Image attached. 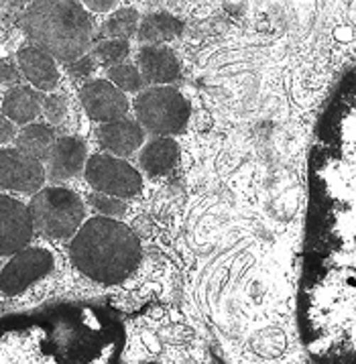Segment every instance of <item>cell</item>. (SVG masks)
<instances>
[{
	"label": "cell",
	"mask_w": 356,
	"mask_h": 364,
	"mask_svg": "<svg viewBox=\"0 0 356 364\" xmlns=\"http://www.w3.org/2000/svg\"><path fill=\"white\" fill-rule=\"evenodd\" d=\"M129 53H131V45H129L126 39H102L92 51L96 61L106 65V68L122 63L124 59L129 58Z\"/></svg>",
	"instance_id": "cell-19"
},
{
	"label": "cell",
	"mask_w": 356,
	"mask_h": 364,
	"mask_svg": "<svg viewBox=\"0 0 356 364\" xmlns=\"http://www.w3.org/2000/svg\"><path fill=\"white\" fill-rule=\"evenodd\" d=\"M98 145L108 155L114 157H131L145 143V131L133 118H119L98 127Z\"/></svg>",
	"instance_id": "cell-11"
},
{
	"label": "cell",
	"mask_w": 356,
	"mask_h": 364,
	"mask_svg": "<svg viewBox=\"0 0 356 364\" xmlns=\"http://www.w3.org/2000/svg\"><path fill=\"white\" fill-rule=\"evenodd\" d=\"M80 100L88 117L100 124L126 117L129 98L108 80H92L80 90Z\"/></svg>",
	"instance_id": "cell-9"
},
{
	"label": "cell",
	"mask_w": 356,
	"mask_h": 364,
	"mask_svg": "<svg viewBox=\"0 0 356 364\" xmlns=\"http://www.w3.org/2000/svg\"><path fill=\"white\" fill-rule=\"evenodd\" d=\"M55 267V259L45 248H23L11 257L0 271V291L4 295H21L35 283L45 279Z\"/></svg>",
	"instance_id": "cell-6"
},
{
	"label": "cell",
	"mask_w": 356,
	"mask_h": 364,
	"mask_svg": "<svg viewBox=\"0 0 356 364\" xmlns=\"http://www.w3.org/2000/svg\"><path fill=\"white\" fill-rule=\"evenodd\" d=\"M0 84H9V86L21 84V70L15 58H0Z\"/></svg>",
	"instance_id": "cell-24"
},
{
	"label": "cell",
	"mask_w": 356,
	"mask_h": 364,
	"mask_svg": "<svg viewBox=\"0 0 356 364\" xmlns=\"http://www.w3.org/2000/svg\"><path fill=\"white\" fill-rule=\"evenodd\" d=\"M35 234L29 208L18 200L0 193V257H13L29 247Z\"/></svg>",
	"instance_id": "cell-8"
},
{
	"label": "cell",
	"mask_w": 356,
	"mask_h": 364,
	"mask_svg": "<svg viewBox=\"0 0 356 364\" xmlns=\"http://www.w3.org/2000/svg\"><path fill=\"white\" fill-rule=\"evenodd\" d=\"M84 175L94 191L120 200H129L143 190V177L133 165L108 153L92 155L86 161Z\"/></svg>",
	"instance_id": "cell-5"
},
{
	"label": "cell",
	"mask_w": 356,
	"mask_h": 364,
	"mask_svg": "<svg viewBox=\"0 0 356 364\" xmlns=\"http://www.w3.org/2000/svg\"><path fill=\"white\" fill-rule=\"evenodd\" d=\"M139 21L141 16L136 13V9H119L114 15H110L104 21L102 29H100V41L102 39H126L133 37L139 29Z\"/></svg>",
	"instance_id": "cell-18"
},
{
	"label": "cell",
	"mask_w": 356,
	"mask_h": 364,
	"mask_svg": "<svg viewBox=\"0 0 356 364\" xmlns=\"http://www.w3.org/2000/svg\"><path fill=\"white\" fill-rule=\"evenodd\" d=\"M119 0H82V4L90 9V11H94V13H106V11H110L114 4H117Z\"/></svg>",
	"instance_id": "cell-26"
},
{
	"label": "cell",
	"mask_w": 356,
	"mask_h": 364,
	"mask_svg": "<svg viewBox=\"0 0 356 364\" xmlns=\"http://www.w3.org/2000/svg\"><path fill=\"white\" fill-rule=\"evenodd\" d=\"M23 29L31 43L63 63L86 55L92 43V18L77 0H31Z\"/></svg>",
	"instance_id": "cell-2"
},
{
	"label": "cell",
	"mask_w": 356,
	"mask_h": 364,
	"mask_svg": "<svg viewBox=\"0 0 356 364\" xmlns=\"http://www.w3.org/2000/svg\"><path fill=\"white\" fill-rule=\"evenodd\" d=\"M55 131L47 122H31L25 124L23 131L16 132V149L33 159L45 163L51 146L55 143Z\"/></svg>",
	"instance_id": "cell-17"
},
{
	"label": "cell",
	"mask_w": 356,
	"mask_h": 364,
	"mask_svg": "<svg viewBox=\"0 0 356 364\" xmlns=\"http://www.w3.org/2000/svg\"><path fill=\"white\" fill-rule=\"evenodd\" d=\"M2 114L13 120L15 124H31L35 118L41 114L43 106V94L33 86H13L2 96Z\"/></svg>",
	"instance_id": "cell-14"
},
{
	"label": "cell",
	"mask_w": 356,
	"mask_h": 364,
	"mask_svg": "<svg viewBox=\"0 0 356 364\" xmlns=\"http://www.w3.org/2000/svg\"><path fill=\"white\" fill-rule=\"evenodd\" d=\"M75 269L90 281L117 285L133 275L143 259V248L131 230L117 218H90L80 226L70 245Z\"/></svg>",
	"instance_id": "cell-1"
},
{
	"label": "cell",
	"mask_w": 356,
	"mask_h": 364,
	"mask_svg": "<svg viewBox=\"0 0 356 364\" xmlns=\"http://www.w3.org/2000/svg\"><path fill=\"white\" fill-rule=\"evenodd\" d=\"M108 82L114 84L120 92H141L145 86V80L139 72V68H134L131 63H119L108 68Z\"/></svg>",
	"instance_id": "cell-20"
},
{
	"label": "cell",
	"mask_w": 356,
	"mask_h": 364,
	"mask_svg": "<svg viewBox=\"0 0 356 364\" xmlns=\"http://www.w3.org/2000/svg\"><path fill=\"white\" fill-rule=\"evenodd\" d=\"M96 58L92 55V53H86V55H82L80 59H75V61H70V63H65L68 65V73L75 77V80H86L90 77L92 73L96 72Z\"/></svg>",
	"instance_id": "cell-23"
},
{
	"label": "cell",
	"mask_w": 356,
	"mask_h": 364,
	"mask_svg": "<svg viewBox=\"0 0 356 364\" xmlns=\"http://www.w3.org/2000/svg\"><path fill=\"white\" fill-rule=\"evenodd\" d=\"M27 208L35 232L55 240L74 238L86 218L82 198L68 188H43L33 193Z\"/></svg>",
	"instance_id": "cell-3"
},
{
	"label": "cell",
	"mask_w": 356,
	"mask_h": 364,
	"mask_svg": "<svg viewBox=\"0 0 356 364\" xmlns=\"http://www.w3.org/2000/svg\"><path fill=\"white\" fill-rule=\"evenodd\" d=\"M181 33H183V21L179 16L171 15L167 11H155L139 21L136 39L141 43L161 45L179 37Z\"/></svg>",
	"instance_id": "cell-16"
},
{
	"label": "cell",
	"mask_w": 356,
	"mask_h": 364,
	"mask_svg": "<svg viewBox=\"0 0 356 364\" xmlns=\"http://www.w3.org/2000/svg\"><path fill=\"white\" fill-rule=\"evenodd\" d=\"M88 161L86 143L77 136H60L45 159V177L51 183H61L77 175Z\"/></svg>",
	"instance_id": "cell-10"
},
{
	"label": "cell",
	"mask_w": 356,
	"mask_h": 364,
	"mask_svg": "<svg viewBox=\"0 0 356 364\" xmlns=\"http://www.w3.org/2000/svg\"><path fill=\"white\" fill-rule=\"evenodd\" d=\"M134 114L143 131L153 136H171L185 131L192 106L188 98L171 86L141 90L134 98Z\"/></svg>",
	"instance_id": "cell-4"
},
{
	"label": "cell",
	"mask_w": 356,
	"mask_h": 364,
	"mask_svg": "<svg viewBox=\"0 0 356 364\" xmlns=\"http://www.w3.org/2000/svg\"><path fill=\"white\" fill-rule=\"evenodd\" d=\"M136 68L145 84H173L181 75L178 55L163 45H145L136 53Z\"/></svg>",
	"instance_id": "cell-12"
},
{
	"label": "cell",
	"mask_w": 356,
	"mask_h": 364,
	"mask_svg": "<svg viewBox=\"0 0 356 364\" xmlns=\"http://www.w3.org/2000/svg\"><path fill=\"white\" fill-rule=\"evenodd\" d=\"M86 200H88V204L92 205L98 214H102L104 218H120V216L126 212V204H124L120 198L106 196V193H100V191H92Z\"/></svg>",
	"instance_id": "cell-21"
},
{
	"label": "cell",
	"mask_w": 356,
	"mask_h": 364,
	"mask_svg": "<svg viewBox=\"0 0 356 364\" xmlns=\"http://www.w3.org/2000/svg\"><path fill=\"white\" fill-rule=\"evenodd\" d=\"M18 70L25 75V80L39 92H53L60 84V72L55 65V59L47 51L39 49L37 45H25L16 53Z\"/></svg>",
	"instance_id": "cell-13"
},
{
	"label": "cell",
	"mask_w": 356,
	"mask_h": 364,
	"mask_svg": "<svg viewBox=\"0 0 356 364\" xmlns=\"http://www.w3.org/2000/svg\"><path fill=\"white\" fill-rule=\"evenodd\" d=\"M41 114L47 118V124H51V127L61 124L65 114H68V96H63V94H53V92L43 96Z\"/></svg>",
	"instance_id": "cell-22"
},
{
	"label": "cell",
	"mask_w": 356,
	"mask_h": 364,
	"mask_svg": "<svg viewBox=\"0 0 356 364\" xmlns=\"http://www.w3.org/2000/svg\"><path fill=\"white\" fill-rule=\"evenodd\" d=\"M139 163L143 171L151 177L169 175L179 163V145L171 136H155L151 143L143 146Z\"/></svg>",
	"instance_id": "cell-15"
},
{
	"label": "cell",
	"mask_w": 356,
	"mask_h": 364,
	"mask_svg": "<svg viewBox=\"0 0 356 364\" xmlns=\"http://www.w3.org/2000/svg\"><path fill=\"white\" fill-rule=\"evenodd\" d=\"M13 139H16V124L4 114H0V145L11 143Z\"/></svg>",
	"instance_id": "cell-25"
},
{
	"label": "cell",
	"mask_w": 356,
	"mask_h": 364,
	"mask_svg": "<svg viewBox=\"0 0 356 364\" xmlns=\"http://www.w3.org/2000/svg\"><path fill=\"white\" fill-rule=\"evenodd\" d=\"M45 167L41 161L21 153L16 146L0 149V188L2 190L37 193L43 190Z\"/></svg>",
	"instance_id": "cell-7"
},
{
	"label": "cell",
	"mask_w": 356,
	"mask_h": 364,
	"mask_svg": "<svg viewBox=\"0 0 356 364\" xmlns=\"http://www.w3.org/2000/svg\"><path fill=\"white\" fill-rule=\"evenodd\" d=\"M0 102H2V100H0Z\"/></svg>",
	"instance_id": "cell-28"
},
{
	"label": "cell",
	"mask_w": 356,
	"mask_h": 364,
	"mask_svg": "<svg viewBox=\"0 0 356 364\" xmlns=\"http://www.w3.org/2000/svg\"><path fill=\"white\" fill-rule=\"evenodd\" d=\"M2 4H4V0H0V9H2Z\"/></svg>",
	"instance_id": "cell-27"
}]
</instances>
